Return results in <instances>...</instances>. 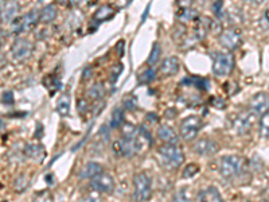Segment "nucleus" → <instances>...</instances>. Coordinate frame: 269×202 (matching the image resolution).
<instances>
[{"label": "nucleus", "instance_id": "obj_30", "mask_svg": "<svg viewBox=\"0 0 269 202\" xmlns=\"http://www.w3.org/2000/svg\"><path fill=\"white\" fill-rule=\"evenodd\" d=\"M155 78V71L154 69H147L141 73V76L139 77V81L141 84H147V82H151Z\"/></svg>", "mask_w": 269, "mask_h": 202}, {"label": "nucleus", "instance_id": "obj_34", "mask_svg": "<svg viewBox=\"0 0 269 202\" xmlns=\"http://www.w3.org/2000/svg\"><path fill=\"white\" fill-rule=\"evenodd\" d=\"M186 190H187V189H182V190L178 193L177 196L174 197V200H177V201H188L190 197H188V194H186Z\"/></svg>", "mask_w": 269, "mask_h": 202}, {"label": "nucleus", "instance_id": "obj_16", "mask_svg": "<svg viewBox=\"0 0 269 202\" xmlns=\"http://www.w3.org/2000/svg\"><path fill=\"white\" fill-rule=\"evenodd\" d=\"M102 173V166L97 162H88V163L81 169L80 177L84 178V180H88V178H94L96 175L101 174Z\"/></svg>", "mask_w": 269, "mask_h": 202}, {"label": "nucleus", "instance_id": "obj_25", "mask_svg": "<svg viewBox=\"0 0 269 202\" xmlns=\"http://www.w3.org/2000/svg\"><path fill=\"white\" fill-rule=\"evenodd\" d=\"M113 14H114V11H113L111 7L102 6L100 7L96 11V14H94V19H96V21H107V19H109V18L112 17Z\"/></svg>", "mask_w": 269, "mask_h": 202}, {"label": "nucleus", "instance_id": "obj_17", "mask_svg": "<svg viewBox=\"0 0 269 202\" xmlns=\"http://www.w3.org/2000/svg\"><path fill=\"white\" fill-rule=\"evenodd\" d=\"M198 201L221 202L222 201V196H221V193L215 187H206V189L198 193Z\"/></svg>", "mask_w": 269, "mask_h": 202}, {"label": "nucleus", "instance_id": "obj_7", "mask_svg": "<svg viewBox=\"0 0 269 202\" xmlns=\"http://www.w3.org/2000/svg\"><path fill=\"white\" fill-rule=\"evenodd\" d=\"M32 50H34V46L30 41L19 38L11 46V57L15 61H23L31 55Z\"/></svg>", "mask_w": 269, "mask_h": 202}, {"label": "nucleus", "instance_id": "obj_21", "mask_svg": "<svg viewBox=\"0 0 269 202\" xmlns=\"http://www.w3.org/2000/svg\"><path fill=\"white\" fill-rule=\"evenodd\" d=\"M57 112H58L61 116H67L70 112V96L67 93H65L61 96V98L57 103Z\"/></svg>", "mask_w": 269, "mask_h": 202}, {"label": "nucleus", "instance_id": "obj_15", "mask_svg": "<svg viewBox=\"0 0 269 202\" xmlns=\"http://www.w3.org/2000/svg\"><path fill=\"white\" fill-rule=\"evenodd\" d=\"M157 136L160 139L161 142L167 143V144H177L178 140H179V136L175 132L174 128H171L170 126H160L159 130H157Z\"/></svg>", "mask_w": 269, "mask_h": 202}, {"label": "nucleus", "instance_id": "obj_33", "mask_svg": "<svg viewBox=\"0 0 269 202\" xmlns=\"http://www.w3.org/2000/svg\"><path fill=\"white\" fill-rule=\"evenodd\" d=\"M222 4H224L222 0H214V3H213V12L217 17H221V14H222Z\"/></svg>", "mask_w": 269, "mask_h": 202}, {"label": "nucleus", "instance_id": "obj_5", "mask_svg": "<svg viewBox=\"0 0 269 202\" xmlns=\"http://www.w3.org/2000/svg\"><path fill=\"white\" fill-rule=\"evenodd\" d=\"M256 113L249 111V112H241L234 117L233 120V130L236 132L237 135H247L250 132L252 127L254 126L256 123Z\"/></svg>", "mask_w": 269, "mask_h": 202}, {"label": "nucleus", "instance_id": "obj_19", "mask_svg": "<svg viewBox=\"0 0 269 202\" xmlns=\"http://www.w3.org/2000/svg\"><path fill=\"white\" fill-rule=\"evenodd\" d=\"M26 155L28 158L34 159V160H42L45 157V150L41 144H27L26 146Z\"/></svg>", "mask_w": 269, "mask_h": 202}, {"label": "nucleus", "instance_id": "obj_18", "mask_svg": "<svg viewBox=\"0 0 269 202\" xmlns=\"http://www.w3.org/2000/svg\"><path fill=\"white\" fill-rule=\"evenodd\" d=\"M210 28V21L207 18H198V24L194 30V39L195 41H202L206 37V34Z\"/></svg>", "mask_w": 269, "mask_h": 202}, {"label": "nucleus", "instance_id": "obj_27", "mask_svg": "<svg viewBox=\"0 0 269 202\" xmlns=\"http://www.w3.org/2000/svg\"><path fill=\"white\" fill-rule=\"evenodd\" d=\"M159 58H160V46H159V44H155L152 50H151L150 57H148V65H155L156 62L159 61Z\"/></svg>", "mask_w": 269, "mask_h": 202}, {"label": "nucleus", "instance_id": "obj_39", "mask_svg": "<svg viewBox=\"0 0 269 202\" xmlns=\"http://www.w3.org/2000/svg\"><path fill=\"white\" fill-rule=\"evenodd\" d=\"M85 110H86V105H85V101H84V100H82V101H78V111H80V112H82V113H84V112H85Z\"/></svg>", "mask_w": 269, "mask_h": 202}, {"label": "nucleus", "instance_id": "obj_10", "mask_svg": "<svg viewBox=\"0 0 269 202\" xmlns=\"http://www.w3.org/2000/svg\"><path fill=\"white\" fill-rule=\"evenodd\" d=\"M249 110L256 115H264L269 111V94L265 92L256 93L249 101Z\"/></svg>", "mask_w": 269, "mask_h": 202}, {"label": "nucleus", "instance_id": "obj_23", "mask_svg": "<svg viewBox=\"0 0 269 202\" xmlns=\"http://www.w3.org/2000/svg\"><path fill=\"white\" fill-rule=\"evenodd\" d=\"M260 135L264 139H269V111L267 113L261 115V119H260Z\"/></svg>", "mask_w": 269, "mask_h": 202}, {"label": "nucleus", "instance_id": "obj_36", "mask_svg": "<svg viewBox=\"0 0 269 202\" xmlns=\"http://www.w3.org/2000/svg\"><path fill=\"white\" fill-rule=\"evenodd\" d=\"M261 26L264 27V30H268L269 28V10H267L263 18H261Z\"/></svg>", "mask_w": 269, "mask_h": 202}, {"label": "nucleus", "instance_id": "obj_9", "mask_svg": "<svg viewBox=\"0 0 269 202\" xmlns=\"http://www.w3.org/2000/svg\"><path fill=\"white\" fill-rule=\"evenodd\" d=\"M242 41V35L240 30L237 28H226L220 35V44L225 47V49L234 50L237 49Z\"/></svg>", "mask_w": 269, "mask_h": 202}, {"label": "nucleus", "instance_id": "obj_14", "mask_svg": "<svg viewBox=\"0 0 269 202\" xmlns=\"http://www.w3.org/2000/svg\"><path fill=\"white\" fill-rule=\"evenodd\" d=\"M179 67H180V65H179V60L177 57H168L161 62L160 71L163 76L171 77L177 74L179 71Z\"/></svg>", "mask_w": 269, "mask_h": 202}, {"label": "nucleus", "instance_id": "obj_8", "mask_svg": "<svg viewBox=\"0 0 269 202\" xmlns=\"http://www.w3.org/2000/svg\"><path fill=\"white\" fill-rule=\"evenodd\" d=\"M39 14L37 10H32V11L27 12L26 15L23 18H19L18 21L14 22V26H12V31L15 34H21L24 33L27 30L32 28L39 21Z\"/></svg>", "mask_w": 269, "mask_h": 202}, {"label": "nucleus", "instance_id": "obj_31", "mask_svg": "<svg viewBox=\"0 0 269 202\" xmlns=\"http://www.w3.org/2000/svg\"><path fill=\"white\" fill-rule=\"evenodd\" d=\"M1 103L4 105H12L14 104V94L10 90H5L1 94Z\"/></svg>", "mask_w": 269, "mask_h": 202}, {"label": "nucleus", "instance_id": "obj_24", "mask_svg": "<svg viewBox=\"0 0 269 202\" xmlns=\"http://www.w3.org/2000/svg\"><path fill=\"white\" fill-rule=\"evenodd\" d=\"M178 18L182 21V22H191L194 19H198V14L195 10H193L191 7L190 8H184V10H180L179 14H178Z\"/></svg>", "mask_w": 269, "mask_h": 202}, {"label": "nucleus", "instance_id": "obj_29", "mask_svg": "<svg viewBox=\"0 0 269 202\" xmlns=\"http://www.w3.org/2000/svg\"><path fill=\"white\" fill-rule=\"evenodd\" d=\"M199 171V166L195 163H190L186 166V169L183 170V178H191Z\"/></svg>", "mask_w": 269, "mask_h": 202}, {"label": "nucleus", "instance_id": "obj_1", "mask_svg": "<svg viewBox=\"0 0 269 202\" xmlns=\"http://www.w3.org/2000/svg\"><path fill=\"white\" fill-rule=\"evenodd\" d=\"M157 160L167 170H175L180 167L184 160V155L177 144H167L161 146L157 150Z\"/></svg>", "mask_w": 269, "mask_h": 202}, {"label": "nucleus", "instance_id": "obj_22", "mask_svg": "<svg viewBox=\"0 0 269 202\" xmlns=\"http://www.w3.org/2000/svg\"><path fill=\"white\" fill-rule=\"evenodd\" d=\"M124 123V112L121 108H116V110L112 112V116H111V123H109V127L111 128H118L120 126H123Z\"/></svg>", "mask_w": 269, "mask_h": 202}, {"label": "nucleus", "instance_id": "obj_32", "mask_svg": "<svg viewBox=\"0 0 269 202\" xmlns=\"http://www.w3.org/2000/svg\"><path fill=\"white\" fill-rule=\"evenodd\" d=\"M123 104L125 110H134V108H136V98L128 96L123 100Z\"/></svg>", "mask_w": 269, "mask_h": 202}, {"label": "nucleus", "instance_id": "obj_40", "mask_svg": "<svg viewBox=\"0 0 269 202\" xmlns=\"http://www.w3.org/2000/svg\"><path fill=\"white\" fill-rule=\"evenodd\" d=\"M247 1H252V3H261L263 0H247Z\"/></svg>", "mask_w": 269, "mask_h": 202}, {"label": "nucleus", "instance_id": "obj_6", "mask_svg": "<svg viewBox=\"0 0 269 202\" xmlns=\"http://www.w3.org/2000/svg\"><path fill=\"white\" fill-rule=\"evenodd\" d=\"M202 128V119L199 116H188L180 123V136L184 140H194Z\"/></svg>", "mask_w": 269, "mask_h": 202}, {"label": "nucleus", "instance_id": "obj_13", "mask_svg": "<svg viewBox=\"0 0 269 202\" xmlns=\"http://www.w3.org/2000/svg\"><path fill=\"white\" fill-rule=\"evenodd\" d=\"M19 12V4L16 0H7L1 7V22L11 23L15 21V17Z\"/></svg>", "mask_w": 269, "mask_h": 202}, {"label": "nucleus", "instance_id": "obj_26", "mask_svg": "<svg viewBox=\"0 0 269 202\" xmlns=\"http://www.w3.org/2000/svg\"><path fill=\"white\" fill-rule=\"evenodd\" d=\"M102 94H104V85H102V84H94V85L88 90V96H89L91 100H98V98L102 97Z\"/></svg>", "mask_w": 269, "mask_h": 202}, {"label": "nucleus", "instance_id": "obj_4", "mask_svg": "<svg viewBox=\"0 0 269 202\" xmlns=\"http://www.w3.org/2000/svg\"><path fill=\"white\" fill-rule=\"evenodd\" d=\"M234 67V57L231 53H218L214 55L213 73L217 77H225L230 74Z\"/></svg>", "mask_w": 269, "mask_h": 202}, {"label": "nucleus", "instance_id": "obj_37", "mask_svg": "<svg viewBox=\"0 0 269 202\" xmlns=\"http://www.w3.org/2000/svg\"><path fill=\"white\" fill-rule=\"evenodd\" d=\"M62 3H65V4H67V6L70 7H74V6H78V4H81L82 3V0H61Z\"/></svg>", "mask_w": 269, "mask_h": 202}, {"label": "nucleus", "instance_id": "obj_28", "mask_svg": "<svg viewBox=\"0 0 269 202\" xmlns=\"http://www.w3.org/2000/svg\"><path fill=\"white\" fill-rule=\"evenodd\" d=\"M140 134V128H134L132 124H124L123 127V137H134Z\"/></svg>", "mask_w": 269, "mask_h": 202}, {"label": "nucleus", "instance_id": "obj_12", "mask_svg": "<svg viewBox=\"0 0 269 202\" xmlns=\"http://www.w3.org/2000/svg\"><path fill=\"white\" fill-rule=\"evenodd\" d=\"M218 143L213 140V139H209V137H203V139H199L198 142H195V144L193 146L194 153L197 155H201V157H210V155H214L217 151H218Z\"/></svg>", "mask_w": 269, "mask_h": 202}, {"label": "nucleus", "instance_id": "obj_20", "mask_svg": "<svg viewBox=\"0 0 269 202\" xmlns=\"http://www.w3.org/2000/svg\"><path fill=\"white\" fill-rule=\"evenodd\" d=\"M55 18H57V8L53 4H50L42 8V11L39 14V22L47 24V23L53 22Z\"/></svg>", "mask_w": 269, "mask_h": 202}, {"label": "nucleus", "instance_id": "obj_11", "mask_svg": "<svg viewBox=\"0 0 269 202\" xmlns=\"http://www.w3.org/2000/svg\"><path fill=\"white\" fill-rule=\"evenodd\" d=\"M91 187L98 193H107V194L112 193L114 189V180L112 175L101 173V174L96 175L94 178H91Z\"/></svg>", "mask_w": 269, "mask_h": 202}, {"label": "nucleus", "instance_id": "obj_35", "mask_svg": "<svg viewBox=\"0 0 269 202\" xmlns=\"http://www.w3.org/2000/svg\"><path fill=\"white\" fill-rule=\"evenodd\" d=\"M194 0H177V4L179 10H184V8H190L193 4Z\"/></svg>", "mask_w": 269, "mask_h": 202}, {"label": "nucleus", "instance_id": "obj_2", "mask_svg": "<svg viewBox=\"0 0 269 202\" xmlns=\"http://www.w3.org/2000/svg\"><path fill=\"white\" fill-rule=\"evenodd\" d=\"M245 169V162L241 157L237 155H227L221 159L220 162V174L225 178V180H231L236 178L241 174Z\"/></svg>", "mask_w": 269, "mask_h": 202}, {"label": "nucleus", "instance_id": "obj_38", "mask_svg": "<svg viewBox=\"0 0 269 202\" xmlns=\"http://www.w3.org/2000/svg\"><path fill=\"white\" fill-rule=\"evenodd\" d=\"M89 77H91V69L90 67H85V70L82 73V78H84V80H88Z\"/></svg>", "mask_w": 269, "mask_h": 202}, {"label": "nucleus", "instance_id": "obj_3", "mask_svg": "<svg viewBox=\"0 0 269 202\" xmlns=\"http://www.w3.org/2000/svg\"><path fill=\"white\" fill-rule=\"evenodd\" d=\"M151 197V178L147 173H137L134 177V198L136 201H148Z\"/></svg>", "mask_w": 269, "mask_h": 202}]
</instances>
